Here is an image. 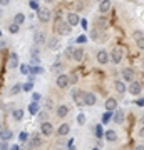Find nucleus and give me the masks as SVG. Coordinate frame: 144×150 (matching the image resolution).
Masks as SVG:
<instances>
[{"label":"nucleus","mask_w":144,"mask_h":150,"mask_svg":"<svg viewBox=\"0 0 144 150\" xmlns=\"http://www.w3.org/2000/svg\"><path fill=\"white\" fill-rule=\"evenodd\" d=\"M29 7H30L32 10H39V8H40V7H39V4H37V2H29Z\"/></svg>","instance_id":"nucleus-43"},{"label":"nucleus","mask_w":144,"mask_h":150,"mask_svg":"<svg viewBox=\"0 0 144 150\" xmlns=\"http://www.w3.org/2000/svg\"><path fill=\"white\" fill-rule=\"evenodd\" d=\"M0 48H5V40H0Z\"/></svg>","instance_id":"nucleus-53"},{"label":"nucleus","mask_w":144,"mask_h":150,"mask_svg":"<svg viewBox=\"0 0 144 150\" xmlns=\"http://www.w3.org/2000/svg\"><path fill=\"white\" fill-rule=\"evenodd\" d=\"M42 145V139H40V135L39 134H34L30 135V140L27 142V149H37V147H40Z\"/></svg>","instance_id":"nucleus-2"},{"label":"nucleus","mask_w":144,"mask_h":150,"mask_svg":"<svg viewBox=\"0 0 144 150\" xmlns=\"http://www.w3.org/2000/svg\"><path fill=\"white\" fill-rule=\"evenodd\" d=\"M19 69H20V72H22L24 75H29V65H20Z\"/></svg>","instance_id":"nucleus-42"},{"label":"nucleus","mask_w":144,"mask_h":150,"mask_svg":"<svg viewBox=\"0 0 144 150\" xmlns=\"http://www.w3.org/2000/svg\"><path fill=\"white\" fill-rule=\"evenodd\" d=\"M124 118H126V113H124L123 108H116L112 112V120H114V123H124Z\"/></svg>","instance_id":"nucleus-3"},{"label":"nucleus","mask_w":144,"mask_h":150,"mask_svg":"<svg viewBox=\"0 0 144 150\" xmlns=\"http://www.w3.org/2000/svg\"><path fill=\"white\" fill-rule=\"evenodd\" d=\"M37 115H39V120H40V122H47V120H49V113L47 112H39L37 113Z\"/></svg>","instance_id":"nucleus-32"},{"label":"nucleus","mask_w":144,"mask_h":150,"mask_svg":"<svg viewBox=\"0 0 144 150\" xmlns=\"http://www.w3.org/2000/svg\"><path fill=\"white\" fill-rule=\"evenodd\" d=\"M19 139H20V142H27V140H29V134H27V132H22V134L19 135Z\"/></svg>","instance_id":"nucleus-40"},{"label":"nucleus","mask_w":144,"mask_h":150,"mask_svg":"<svg viewBox=\"0 0 144 150\" xmlns=\"http://www.w3.org/2000/svg\"><path fill=\"white\" fill-rule=\"evenodd\" d=\"M97 62L101 65H106L107 62H109V54H107L106 50H99V52H97Z\"/></svg>","instance_id":"nucleus-10"},{"label":"nucleus","mask_w":144,"mask_h":150,"mask_svg":"<svg viewBox=\"0 0 144 150\" xmlns=\"http://www.w3.org/2000/svg\"><path fill=\"white\" fill-rule=\"evenodd\" d=\"M133 37H134V40H136V43H138V47L139 48H143V32L141 30H136V32L133 33Z\"/></svg>","instance_id":"nucleus-23"},{"label":"nucleus","mask_w":144,"mask_h":150,"mask_svg":"<svg viewBox=\"0 0 144 150\" xmlns=\"http://www.w3.org/2000/svg\"><path fill=\"white\" fill-rule=\"evenodd\" d=\"M77 23H79V15L74 13V12H70L69 15H67V25L74 27V25H77Z\"/></svg>","instance_id":"nucleus-15"},{"label":"nucleus","mask_w":144,"mask_h":150,"mask_svg":"<svg viewBox=\"0 0 144 150\" xmlns=\"http://www.w3.org/2000/svg\"><path fill=\"white\" fill-rule=\"evenodd\" d=\"M0 17H2V10H0Z\"/></svg>","instance_id":"nucleus-56"},{"label":"nucleus","mask_w":144,"mask_h":150,"mask_svg":"<svg viewBox=\"0 0 144 150\" xmlns=\"http://www.w3.org/2000/svg\"><path fill=\"white\" fill-rule=\"evenodd\" d=\"M111 10V2L109 0H104V2H101V5H99V12L101 13H106V12Z\"/></svg>","instance_id":"nucleus-26"},{"label":"nucleus","mask_w":144,"mask_h":150,"mask_svg":"<svg viewBox=\"0 0 144 150\" xmlns=\"http://www.w3.org/2000/svg\"><path fill=\"white\" fill-rule=\"evenodd\" d=\"M55 113H57V117L64 118L65 115L69 113V107H67V105H59V107L55 108Z\"/></svg>","instance_id":"nucleus-18"},{"label":"nucleus","mask_w":144,"mask_h":150,"mask_svg":"<svg viewBox=\"0 0 144 150\" xmlns=\"http://www.w3.org/2000/svg\"><path fill=\"white\" fill-rule=\"evenodd\" d=\"M9 150H20V145H12V147H9Z\"/></svg>","instance_id":"nucleus-50"},{"label":"nucleus","mask_w":144,"mask_h":150,"mask_svg":"<svg viewBox=\"0 0 144 150\" xmlns=\"http://www.w3.org/2000/svg\"><path fill=\"white\" fill-rule=\"evenodd\" d=\"M59 45H60V40L57 37H52L47 42V47L50 48V50H57V48H59Z\"/></svg>","instance_id":"nucleus-22"},{"label":"nucleus","mask_w":144,"mask_h":150,"mask_svg":"<svg viewBox=\"0 0 144 150\" xmlns=\"http://www.w3.org/2000/svg\"><path fill=\"white\" fill-rule=\"evenodd\" d=\"M19 30H20V28H19V25H15V23H10V25H9V32L10 33H17Z\"/></svg>","instance_id":"nucleus-37"},{"label":"nucleus","mask_w":144,"mask_h":150,"mask_svg":"<svg viewBox=\"0 0 144 150\" xmlns=\"http://www.w3.org/2000/svg\"><path fill=\"white\" fill-rule=\"evenodd\" d=\"M29 112L32 113V115H37V113L40 112V105H39L37 102H30L29 103Z\"/></svg>","instance_id":"nucleus-24"},{"label":"nucleus","mask_w":144,"mask_h":150,"mask_svg":"<svg viewBox=\"0 0 144 150\" xmlns=\"http://www.w3.org/2000/svg\"><path fill=\"white\" fill-rule=\"evenodd\" d=\"M96 103V95L94 93H84V105H94Z\"/></svg>","instance_id":"nucleus-20"},{"label":"nucleus","mask_w":144,"mask_h":150,"mask_svg":"<svg viewBox=\"0 0 144 150\" xmlns=\"http://www.w3.org/2000/svg\"><path fill=\"white\" fill-rule=\"evenodd\" d=\"M123 79L124 82H134V70L133 69H123Z\"/></svg>","instance_id":"nucleus-11"},{"label":"nucleus","mask_w":144,"mask_h":150,"mask_svg":"<svg viewBox=\"0 0 144 150\" xmlns=\"http://www.w3.org/2000/svg\"><path fill=\"white\" fill-rule=\"evenodd\" d=\"M106 108H107V112H114V110L117 108V100H116V98H107Z\"/></svg>","instance_id":"nucleus-16"},{"label":"nucleus","mask_w":144,"mask_h":150,"mask_svg":"<svg viewBox=\"0 0 144 150\" xmlns=\"http://www.w3.org/2000/svg\"><path fill=\"white\" fill-rule=\"evenodd\" d=\"M136 103H138L139 107H143V105H144V100H143V98H141V97H139L138 100H136Z\"/></svg>","instance_id":"nucleus-49"},{"label":"nucleus","mask_w":144,"mask_h":150,"mask_svg":"<svg viewBox=\"0 0 144 150\" xmlns=\"http://www.w3.org/2000/svg\"><path fill=\"white\" fill-rule=\"evenodd\" d=\"M94 150H99V149H97V147H96V149H94Z\"/></svg>","instance_id":"nucleus-57"},{"label":"nucleus","mask_w":144,"mask_h":150,"mask_svg":"<svg viewBox=\"0 0 144 150\" xmlns=\"http://www.w3.org/2000/svg\"><path fill=\"white\" fill-rule=\"evenodd\" d=\"M39 74H44V69L40 65H35V67H29V75H39Z\"/></svg>","instance_id":"nucleus-27"},{"label":"nucleus","mask_w":144,"mask_h":150,"mask_svg":"<svg viewBox=\"0 0 144 150\" xmlns=\"http://www.w3.org/2000/svg\"><path fill=\"white\" fill-rule=\"evenodd\" d=\"M12 117L15 118V120H22V117H24V112H22L20 108H15V110H12Z\"/></svg>","instance_id":"nucleus-29"},{"label":"nucleus","mask_w":144,"mask_h":150,"mask_svg":"<svg viewBox=\"0 0 144 150\" xmlns=\"http://www.w3.org/2000/svg\"><path fill=\"white\" fill-rule=\"evenodd\" d=\"M69 132H70V125H69V123H62L59 129H57V135H60V137L67 135Z\"/></svg>","instance_id":"nucleus-21"},{"label":"nucleus","mask_w":144,"mask_h":150,"mask_svg":"<svg viewBox=\"0 0 144 150\" xmlns=\"http://www.w3.org/2000/svg\"><path fill=\"white\" fill-rule=\"evenodd\" d=\"M104 137L107 139V142H116L117 140V134H116V130H107Z\"/></svg>","instance_id":"nucleus-25"},{"label":"nucleus","mask_w":144,"mask_h":150,"mask_svg":"<svg viewBox=\"0 0 144 150\" xmlns=\"http://www.w3.org/2000/svg\"><path fill=\"white\" fill-rule=\"evenodd\" d=\"M70 83H69V75H59L57 77V87L60 88H67Z\"/></svg>","instance_id":"nucleus-9"},{"label":"nucleus","mask_w":144,"mask_h":150,"mask_svg":"<svg viewBox=\"0 0 144 150\" xmlns=\"http://www.w3.org/2000/svg\"><path fill=\"white\" fill-rule=\"evenodd\" d=\"M45 40H47V35H45L42 30H37V32L34 33V43H35L37 47H39V45H42Z\"/></svg>","instance_id":"nucleus-6"},{"label":"nucleus","mask_w":144,"mask_h":150,"mask_svg":"<svg viewBox=\"0 0 144 150\" xmlns=\"http://www.w3.org/2000/svg\"><path fill=\"white\" fill-rule=\"evenodd\" d=\"M114 88H116L121 95H124V93H126V90H128V88H126V83H124L123 80H116V82H114Z\"/></svg>","instance_id":"nucleus-17"},{"label":"nucleus","mask_w":144,"mask_h":150,"mask_svg":"<svg viewBox=\"0 0 144 150\" xmlns=\"http://www.w3.org/2000/svg\"><path fill=\"white\" fill-rule=\"evenodd\" d=\"M55 28H57V33L59 35H70V32H72V27L67 25V22H64V20L55 22Z\"/></svg>","instance_id":"nucleus-1"},{"label":"nucleus","mask_w":144,"mask_h":150,"mask_svg":"<svg viewBox=\"0 0 144 150\" xmlns=\"http://www.w3.org/2000/svg\"><path fill=\"white\" fill-rule=\"evenodd\" d=\"M45 107H47L49 110H52V108H54V103H52V100H45Z\"/></svg>","instance_id":"nucleus-47"},{"label":"nucleus","mask_w":144,"mask_h":150,"mask_svg":"<svg viewBox=\"0 0 144 150\" xmlns=\"http://www.w3.org/2000/svg\"><path fill=\"white\" fill-rule=\"evenodd\" d=\"M29 82H30V83H34V82H35V77H34V75H29Z\"/></svg>","instance_id":"nucleus-52"},{"label":"nucleus","mask_w":144,"mask_h":150,"mask_svg":"<svg viewBox=\"0 0 144 150\" xmlns=\"http://www.w3.org/2000/svg\"><path fill=\"white\" fill-rule=\"evenodd\" d=\"M32 98H34V102H37V103H39V100L42 98V95H40L39 92H34V93H32Z\"/></svg>","instance_id":"nucleus-41"},{"label":"nucleus","mask_w":144,"mask_h":150,"mask_svg":"<svg viewBox=\"0 0 144 150\" xmlns=\"http://www.w3.org/2000/svg\"><path fill=\"white\" fill-rule=\"evenodd\" d=\"M72 52H74V47H70V45H69V47L65 48L64 55H65V57H67V59H72Z\"/></svg>","instance_id":"nucleus-35"},{"label":"nucleus","mask_w":144,"mask_h":150,"mask_svg":"<svg viewBox=\"0 0 144 150\" xmlns=\"http://www.w3.org/2000/svg\"><path fill=\"white\" fill-rule=\"evenodd\" d=\"M72 59L75 60V62H82L84 60V48H74V52H72Z\"/></svg>","instance_id":"nucleus-12"},{"label":"nucleus","mask_w":144,"mask_h":150,"mask_svg":"<svg viewBox=\"0 0 144 150\" xmlns=\"http://www.w3.org/2000/svg\"><path fill=\"white\" fill-rule=\"evenodd\" d=\"M17 67H19V55L10 54V59H9V69H17Z\"/></svg>","instance_id":"nucleus-19"},{"label":"nucleus","mask_w":144,"mask_h":150,"mask_svg":"<svg viewBox=\"0 0 144 150\" xmlns=\"http://www.w3.org/2000/svg\"><path fill=\"white\" fill-rule=\"evenodd\" d=\"M37 13H39V20L42 22V23H47L49 20H50V10L49 8H39L37 10Z\"/></svg>","instance_id":"nucleus-4"},{"label":"nucleus","mask_w":144,"mask_h":150,"mask_svg":"<svg viewBox=\"0 0 144 150\" xmlns=\"http://www.w3.org/2000/svg\"><path fill=\"white\" fill-rule=\"evenodd\" d=\"M40 55V48L37 47V45H34L32 48H30V57H39Z\"/></svg>","instance_id":"nucleus-31"},{"label":"nucleus","mask_w":144,"mask_h":150,"mask_svg":"<svg viewBox=\"0 0 144 150\" xmlns=\"http://www.w3.org/2000/svg\"><path fill=\"white\" fill-rule=\"evenodd\" d=\"M39 62H40V57H30V64H34V65H37Z\"/></svg>","instance_id":"nucleus-45"},{"label":"nucleus","mask_w":144,"mask_h":150,"mask_svg":"<svg viewBox=\"0 0 144 150\" xmlns=\"http://www.w3.org/2000/svg\"><path fill=\"white\" fill-rule=\"evenodd\" d=\"M75 42H77V43H85V42H87V37H85V35H80V37H77Z\"/></svg>","instance_id":"nucleus-44"},{"label":"nucleus","mask_w":144,"mask_h":150,"mask_svg":"<svg viewBox=\"0 0 144 150\" xmlns=\"http://www.w3.org/2000/svg\"><path fill=\"white\" fill-rule=\"evenodd\" d=\"M32 87H34V83H30V82H27V83H24V85H22V90L30 92V90H32Z\"/></svg>","instance_id":"nucleus-39"},{"label":"nucleus","mask_w":144,"mask_h":150,"mask_svg":"<svg viewBox=\"0 0 144 150\" xmlns=\"http://www.w3.org/2000/svg\"><path fill=\"white\" fill-rule=\"evenodd\" d=\"M111 118H112V112H106L104 115H102V123H107Z\"/></svg>","instance_id":"nucleus-34"},{"label":"nucleus","mask_w":144,"mask_h":150,"mask_svg":"<svg viewBox=\"0 0 144 150\" xmlns=\"http://www.w3.org/2000/svg\"><path fill=\"white\" fill-rule=\"evenodd\" d=\"M109 59H111L114 64H119V62L123 60V50H121V48H114L111 52V57H109Z\"/></svg>","instance_id":"nucleus-8"},{"label":"nucleus","mask_w":144,"mask_h":150,"mask_svg":"<svg viewBox=\"0 0 144 150\" xmlns=\"http://www.w3.org/2000/svg\"><path fill=\"white\" fill-rule=\"evenodd\" d=\"M141 90H143V87L139 82H131V87H129V92L133 93V95H141Z\"/></svg>","instance_id":"nucleus-14"},{"label":"nucleus","mask_w":144,"mask_h":150,"mask_svg":"<svg viewBox=\"0 0 144 150\" xmlns=\"http://www.w3.org/2000/svg\"><path fill=\"white\" fill-rule=\"evenodd\" d=\"M0 150H9V144L7 142H0Z\"/></svg>","instance_id":"nucleus-46"},{"label":"nucleus","mask_w":144,"mask_h":150,"mask_svg":"<svg viewBox=\"0 0 144 150\" xmlns=\"http://www.w3.org/2000/svg\"><path fill=\"white\" fill-rule=\"evenodd\" d=\"M77 123H79V125H84L85 123V115L84 113H79V115H77Z\"/></svg>","instance_id":"nucleus-38"},{"label":"nucleus","mask_w":144,"mask_h":150,"mask_svg":"<svg viewBox=\"0 0 144 150\" xmlns=\"http://www.w3.org/2000/svg\"><path fill=\"white\" fill-rule=\"evenodd\" d=\"M40 134L45 135V137H49V135L54 134V127L50 122H44L42 125H40Z\"/></svg>","instance_id":"nucleus-7"},{"label":"nucleus","mask_w":144,"mask_h":150,"mask_svg":"<svg viewBox=\"0 0 144 150\" xmlns=\"http://www.w3.org/2000/svg\"><path fill=\"white\" fill-rule=\"evenodd\" d=\"M79 23L82 25V28H85V27H87V20H85V18H84V20H79Z\"/></svg>","instance_id":"nucleus-51"},{"label":"nucleus","mask_w":144,"mask_h":150,"mask_svg":"<svg viewBox=\"0 0 144 150\" xmlns=\"http://www.w3.org/2000/svg\"><path fill=\"white\" fill-rule=\"evenodd\" d=\"M24 20H25V15H24V13H17V15L14 17V23L19 25V27H20V23H24Z\"/></svg>","instance_id":"nucleus-28"},{"label":"nucleus","mask_w":144,"mask_h":150,"mask_svg":"<svg viewBox=\"0 0 144 150\" xmlns=\"http://www.w3.org/2000/svg\"><path fill=\"white\" fill-rule=\"evenodd\" d=\"M67 150H77V149H75L74 145H69V149H67Z\"/></svg>","instance_id":"nucleus-54"},{"label":"nucleus","mask_w":144,"mask_h":150,"mask_svg":"<svg viewBox=\"0 0 144 150\" xmlns=\"http://www.w3.org/2000/svg\"><path fill=\"white\" fill-rule=\"evenodd\" d=\"M96 137H97V139H102V137H104V130H102V125H96Z\"/></svg>","instance_id":"nucleus-33"},{"label":"nucleus","mask_w":144,"mask_h":150,"mask_svg":"<svg viewBox=\"0 0 144 150\" xmlns=\"http://www.w3.org/2000/svg\"><path fill=\"white\" fill-rule=\"evenodd\" d=\"M72 98H74V102L79 105V107H82L84 105V92L77 90V88H74L72 90Z\"/></svg>","instance_id":"nucleus-5"},{"label":"nucleus","mask_w":144,"mask_h":150,"mask_svg":"<svg viewBox=\"0 0 144 150\" xmlns=\"http://www.w3.org/2000/svg\"><path fill=\"white\" fill-rule=\"evenodd\" d=\"M96 25H97V27H101V28H106L107 22L104 20V18H97V20H96Z\"/></svg>","instance_id":"nucleus-36"},{"label":"nucleus","mask_w":144,"mask_h":150,"mask_svg":"<svg viewBox=\"0 0 144 150\" xmlns=\"http://www.w3.org/2000/svg\"><path fill=\"white\" fill-rule=\"evenodd\" d=\"M20 90H22V85H20V83H15V85L10 88V95H17Z\"/></svg>","instance_id":"nucleus-30"},{"label":"nucleus","mask_w":144,"mask_h":150,"mask_svg":"<svg viewBox=\"0 0 144 150\" xmlns=\"http://www.w3.org/2000/svg\"><path fill=\"white\" fill-rule=\"evenodd\" d=\"M9 4H10L9 0H0V7H7Z\"/></svg>","instance_id":"nucleus-48"},{"label":"nucleus","mask_w":144,"mask_h":150,"mask_svg":"<svg viewBox=\"0 0 144 150\" xmlns=\"http://www.w3.org/2000/svg\"><path fill=\"white\" fill-rule=\"evenodd\" d=\"M12 137H14V134H12L10 129H2L0 130V140H2V142H9Z\"/></svg>","instance_id":"nucleus-13"},{"label":"nucleus","mask_w":144,"mask_h":150,"mask_svg":"<svg viewBox=\"0 0 144 150\" xmlns=\"http://www.w3.org/2000/svg\"><path fill=\"white\" fill-rule=\"evenodd\" d=\"M143 149H144L143 145H139V147H136V150H143Z\"/></svg>","instance_id":"nucleus-55"}]
</instances>
